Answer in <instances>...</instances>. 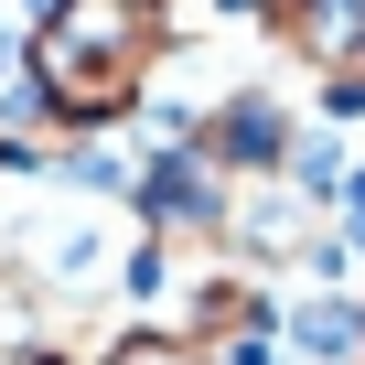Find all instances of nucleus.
<instances>
[{
  "instance_id": "1",
  "label": "nucleus",
  "mask_w": 365,
  "mask_h": 365,
  "mask_svg": "<svg viewBox=\"0 0 365 365\" xmlns=\"http://www.w3.org/2000/svg\"><path fill=\"white\" fill-rule=\"evenodd\" d=\"M161 65H172L161 0H43L22 33V76H33V108L54 118V140L118 129Z\"/></svg>"
},
{
  "instance_id": "2",
  "label": "nucleus",
  "mask_w": 365,
  "mask_h": 365,
  "mask_svg": "<svg viewBox=\"0 0 365 365\" xmlns=\"http://www.w3.org/2000/svg\"><path fill=\"white\" fill-rule=\"evenodd\" d=\"M215 237H226L247 269H322V258H333V237H322V194H301L290 172H247V182H226Z\"/></svg>"
},
{
  "instance_id": "3",
  "label": "nucleus",
  "mask_w": 365,
  "mask_h": 365,
  "mask_svg": "<svg viewBox=\"0 0 365 365\" xmlns=\"http://www.w3.org/2000/svg\"><path fill=\"white\" fill-rule=\"evenodd\" d=\"M269 333L301 365H354L365 354V301H301V312H269Z\"/></svg>"
},
{
  "instance_id": "4",
  "label": "nucleus",
  "mask_w": 365,
  "mask_h": 365,
  "mask_svg": "<svg viewBox=\"0 0 365 365\" xmlns=\"http://www.w3.org/2000/svg\"><path fill=\"white\" fill-rule=\"evenodd\" d=\"M33 344H54V290L0 258V365H22Z\"/></svg>"
},
{
  "instance_id": "5",
  "label": "nucleus",
  "mask_w": 365,
  "mask_h": 365,
  "mask_svg": "<svg viewBox=\"0 0 365 365\" xmlns=\"http://www.w3.org/2000/svg\"><path fill=\"white\" fill-rule=\"evenodd\" d=\"M97 365H215L205 344H182V333H118Z\"/></svg>"
}]
</instances>
